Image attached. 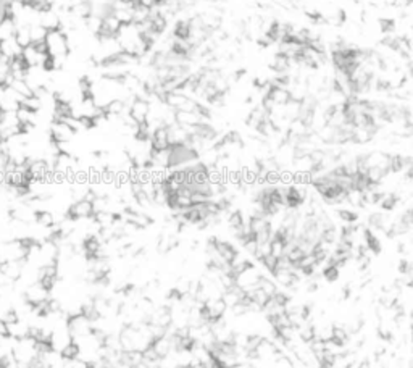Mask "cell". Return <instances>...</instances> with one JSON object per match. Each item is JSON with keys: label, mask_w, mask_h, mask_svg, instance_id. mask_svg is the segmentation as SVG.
<instances>
[{"label": "cell", "mask_w": 413, "mask_h": 368, "mask_svg": "<svg viewBox=\"0 0 413 368\" xmlns=\"http://www.w3.org/2000/svg\"><path fill=\"white\" fill-rule=\"evenodd\" d=\"M36 223L42 228H52L55 225V215L49 212V210H42L36 215Z\"/></svg>", "instance_id": "cell-20"}, {"label": "cell", "mask_w": 413, "mask_h": 368, "mask_svg": "<svg viewBox=\"0 0 413 368\" xmlns=\"http://www.w3.org/2000/svg\"><path fill=\"white\" fill-rule=\"evenodd\" d=\"M208 2H212V4H219L221 0H208Z\"/></svg>", "instance_id": "cell-33"}, {"label": "cell", "mask_w": 413, "mask_h": 368, "mask_svg": "<svg viewBox=\"0 0 413 368\" xmlns=\"http://www.w3.org/2000/svg\"><path fill=\"white\" fill-rule=\"evenodd\" d=\"M0 52L8 57L10 60L13 58H18L21 57V52L23 49L18 46V42L15 41V38H10V39H5V41H0Z\"/></svg>", "instance_id": "cell-9"}, {"label": "cell", "mask_w": 413, "mask_h": 368, "mask_svg": "<svg viewBox=\"0 0 413 368\" xmlns=\"http://www.w3.org/2000/svg\"><path fill=\"white\" fill-rule=\"evenodd\" d=\"M79 354H81V349H79V346L74 343V341H71V343L66 344L60 350V355L63 360H74V358L79 357Z\"/></svg>", "instance_id": "cell-18"}, {"label": "cell", "mask_w": 413, "mask_h": 368, "mask_svg": "<svg viewBox=\"0 0 413 368\" xmlns=\"http://www.w3.org/2000/svg\"><path fill=\"white\" fill-rule=\"evenodd\" d=\"M117 2H131V0H117Z\"/></svg>", "instance_id": "cell-34"}, {"label": "cell", "mask_w": 413, "mask_h": 368, "mask_svg": "<svg viewBox=\"0 0 413 368\" xmlns=\"http://www.w3.org/2000/svg\"><path fill=\"white\" fill-rule=\"evenodd\" d=\"M148 115H151V103L144 99H134L133 103L129 105V117L133 118L137 125L139 123H145Z\"/></svg>", "instance_id": "cell-5"}, {"label": "cell", "mask_w": 413, "mask_h": 368, "mask_svg": "<svg viewBox=\"0 0 413 368\" xmlns=\"http://www.w3.org/2000/svg\"><path fill=\"white\" fill-rule=\"evenodd\" d=\"M121 24H131L133 23V10H113L111 13Z\"/></svg>", "instance_id": "cell-22"}, {"label": "cell", "mask_w": 413, "mask_h": 368, "mask_svg": "<svg viewBox=\"0 0 413 368\" xmlns=\"http://www.w3.org/2000/svg\"><path fill=\"white\" fill-rule=\"evenodd\" d=\"M196 5H197V0H178L179 12L181 10H189V8L196 7Z\"/></svg>", "instance_id": "cell-29"}, {"label": "cell", "mask_w": 413, "mask_h": 368, "mask_svg": "<svg viewBox=\"0 0 413 368\" xmlns=\"http://www.w3.org/2000/svg\"><path fill=\"white\" fill-rule=\"evenodd\" d=\"M228 223H230L231 230L234 228H241L244 225V218H242V213L241 212H233L228 215Z\"/></svg>", "instance_id": "cell-23"}, {"label": "cell", "mask_w": 413, "mask_h": 368, "mask_svg": "<svg viewBox=\"0 0 413 368\" xmlns=\"http://www.w3.org/2000/svg\"><path fill=\"white\" fill-rule=\"evenodd\" d=\"M261 264L265 265V268L268 270V271H271V273H273V271L276 270V264H278V259L276 257H273L271 255V253H268V255H265L261 259Z\"/></svg>", "instance_id": "cell-26"}, {"label": "cell", "mask_w": 413, "mask_h": 368, "mask_svg": "<svg viewBox=\"0 0 413 368\" xmlns=\"http://www.w3.org/2000/svg\"><path fill=\"white\" fill-rule=\"evenodd\" d=\"M7 335V323L0 318V336H5Z\"/></svg>", "instance_id": "cell-31"}, {"label": "cell", "mask_w": 413, "mask_h": 368, "mask_svg": "<svg viewBox=\"0 0 413 368\" xmlns=\"http://www.w3.org/2000/svg\"><path fill=\"white\" fill-rule=\"evenodd\" d=\"M357 368H371V366H370V363H368V362L365 360V362H362V363H358Z\"/></svg>", "instance_id": "cell-32"}, {"label": "cell", "mask_w": 413, "mask_h": 368, "mask_svg": "<svg viewBox=\"0 0 413 368\" xmlns=\"http://www.w3.org/2000/svg\"><path fill=\"white\" fill-rule=\"evenodd\" d=\"M323 276L329 279V281H334V279H337V276H339V268H336L334 265H329L323 270Z\"/></svg>", "instance_id": "cell-28"}, {"label": "cell", "mask_w": 413, "mask_h": 368, "mask_svg": "<svg viewBox=\"0 0 413 368\" xmlns=\"http://www.w3.org/2000/svg\"><path fill=\"white\" fill-rule=\"evenodd\" d=\"M151 147L152 151H165V149L170 147V141H168V128L162 126L157 128L152 136H151Z\"/></svg>", "instance_id": "cell-7"}, {"label": "cell", "mask_w": 413, "mask_h": 368, "mask_svg": "<svg viewBox=\"0 0 413 368\" xmlns=\"http://www.w3.org/2000/svg\"><path fill=\"white\" fill-rule=\"evenodd\" d=\"M66 216L71 218V220H86V218H92L94 216L92 202H87V200H76V202L69 205Z\"/></svg>", "instance_id": "cell-3"}, {"label": "cell", "mask_w": 413, "mask_h": 368, "mask_svg": "<svg viewBox=\"0 0 413 368\" xmlns=\"http://www.w3.org/2000/svg\"><path fill=\"white\" fill-rule=\"evenodd\" d=\"M46 49L49 57H68L69 55V47H68V41L63 31L55 29V31H49L46 36Z\"/></svg>", "instance_id": "cell-1"}, {"label": "cell", "mask_w": 413, "mask_h": 368, "mask_svg": "<svg viewBox=\"0 0 413 368\" xmlns=\"http://www.w3.org/2000/svg\"><path fill=\"white\" fill-rule=\"evenodd\" d=\"M271 86V84H270ZM267 99H270L275 105H286L289 100H291V94H289L287 87L283 86H271L270 92L267 95Z\"/></svg>", "instance_id": "cell-8"}, {"label": "cell", "mask_w": 413, "mask_h": 368, "mask_svg": "<svg viewBox=\"0 0 413 368\" xmlns=\"http://www.w3.org/2000/svg\"><path fill=\"white\" fill-rule=\"evenodd\" d=\"M257 287L260 289V291L265 292L268 297H273V294L278 291V289H276V284H275L273 281H271V279L265 278V276H260V278H258Z\"/></svg>", "instance_id": "cell-21"}, {"label": "cell", "mask_w": 413, "mask_h": 368, "mask_svg": "<svg viewBox=\"0 0 413 368\" xmlns=\"http://www.w3.org/2000/svg\"><path fill=\"white\" fill-rule=\"evenodd\" d=\"M215 247H216V252L219 253V257H221L226 264H230V262L234 259V255H236V249L233 247V245L230 244V242H226V241H219V239H216L215 241Z\"/></svg>", "instance_id": "cell-10"}, {"label": "cell", "mask_w": 413, "mask_h": 368, "mask_svg": "<svg viewBox=\"0 0 413 368\" xmlns=\"http://www.w3.org/2000/svg\"><path fill=\"white\" fill-rule=\"evenodd\" d=\"M74 136V131L63 121H52L50 125V141L54 142H69Z\"/></svg>", "instance_id": "cell-4"}, {"label": "cell", "mask_w": 413, "mask_h": 368, "mask_svg": "<svg viewBox=\"0 0 413 368\" xmlns=\"http://www.w3.org/2000/svg\"><path fill=\"white\" fill-rule=\"evenodd\" d=\"M15 41L18 42L21 49L31 46V38H29V26H16L15 31Z\"/></svg>", "instance_id": "cell-16"}, {"label": "cell", "mask_w": 413, "mask_h": 368, "mask_svg": "<svg viewBox=\"0 0 413 368\" xmlns=\"http://www.w3.org/2000/svg\"><path fill=\"white\" fill-rule=\"evenodd\" d=\"M270 66L275 73H287L289 69V58L283 54H275L270 60Z\"/></svg>", "instance_id": "cell-12"}, {"label": "cell", "mask_w": 413, "mask_h": 368, "mask_svg": "<svg viewBox=\"0 0 413 368\" xmlns=\"http://www.w3.org/2000/svg\"><path fill=\"white\" fill-rule=\"evenodd\" d=\"M7 87H10V89H13L16 94L20 95V97L26 99V97H31V95H34L32 89L28 86V83H26L24 80H12V83L8 84Z\"/></svg>", "instance_id": "cell-13"}, {"label": "cell", "mask_w": 413, "mask_h": 368, "mask_svg": "<svg viewBox=\"0 0 413 368\" xmlns=\"http://www.w3.org/2000/svg\"><path fill=\"white\" fill-rule=\"evenodd\" d=\"M47 29H44L41 24H34L29 26V38H31V44H41L46 41L47 36Z\"/></svg>", "instance_id": "cell-19"}, {"label": "cell", "mask_w": 413, "mask_h": 368, "mask_svg": "<svg viewBox=\"0 0 413 368\" xmlns=\"http://www.w3.org/2000/svg\"><path fill=\"white\" fill-rule=\"evenodd\" d=\"M339 216H341V220H344L346 223H350V225H354L355 222H357V213L355 212H352V210H339Z\"/></svg>", "instance_id": "cell-25"}, {"label": "cell", "mask_w": 413, "mask_h": 368, "mask_svg": "<svg viewBox=\"0 0 413 368\" xmlns=\"http://www.w3.org/2000/svg\"><path fill=\"white\" fill-rule=\"evenodd\" d=\"M346 202H349V205H354V207H365V204H363V191L357 189V188H350L346 192Z\"/></svg>", "instance_id": "cell-17"}, {"label": "cell", "mask_w": 413, "mask_h": 368, "mask_svg": "<svg viewBox=\"0 0 413 368\" xmlns=\"http://www.w3.org/2000/svg\"><path fill=\"white\" fill-rule=\"evenodd\" d=\"M292 165H294V168H295V173H310V171L315 168V165H313V162L310 160V157H309V155L294 157Z\"/></svg>", "instance_id": "cell-14"}, {"label": "cell", "mask_w": 413, "mask_h": 368, "mask_svg": "<svg viewBox=\"0 0 413 368\" xmlns=\"http://www.w3.org/2000/svg\"><path fill=\"white\" fill-rule=\"evenodd\" d=\"M49 289L44 287L39 281L37 283H32L29 284L28 287L23 291V299L24 302H28L29 305H36L39 302H44L49 299Z\"/></svg>", "instance_id": "cell-2"}, {"label": "cell", "mask_w": 413, "mask_h": 368, "mask_svg": "<svg viewBox=\"0 0 413 368\" xmlns=\"http://www.w3.org/2000/svg\"><path fill=\"white\" fill-rule=\"evenodd\" d=\"M39 24L47 31L60 29V13H57L54 8L39 12Z\"/></svg>", "instance_id": "cell-6"}, {"label": "cell", "mask_w": 413, "mask_h": 368, "mask_svg": "<svg viewBox=\"0 0 413 368\" xmlns=\"http://www.w3.org/2000/svg\"><path fill=\"white\" fill-rule=\"evenodd\" d=\"M279 182L284 186H292L294 184V173L287 170H279Z\"/></svg>", "instance_id": "cell-24"}, {"label": "cell", "mask_w": 413, "mask_h": 368, "mask_svg": "<svg viewBox=\"0 0 413 368\" xmlns=\"http://www.w3.org/2000/svg\"><path fill=\"white\" fill-rule=\"evenodd\" d=\"M284 250H286V242L273 233V236H271L270 239V253L276 259H281L284 255Z\"/></svg>", "instance_id": "cell-15"}, {"label": "cell", "mask_w": 413, "mask_h": 368, "mask_svg": "<svg viewBox=\"0 0 413 368\" xmlns=\"http://www.w3.org/2000/svg\"><path fill=\"white\" fill-rule=\"evenodd\" d=\"M155 350V354L163 358L166 355H170L173 352V349H171V344H170V339L168 336H163V338H158V339H154L152 341V344H151Z\"/></svg>", "instance_id": "cell-11"}, {"label": "cell", "mask_w": 413, "mask_h": 368, "mask_svg": "<svg viewBox=\"0 0 413 368\" xmlns=\"http://www.w3.org/2000/svg\"><path fill=\"white\" fill-rule=\"evenodd\" d=\"M210 200V196H207V194H202V192H192L191 194V202H192V205H199V204H207Z\"/></svg>", "instance_id": "cell-27"}, {"label": "cell", "mask_w": 413, "mask_h": 368, "mask_svg": "<svg viewBox=\"0 0 413 368\" xmlns=\"http://www.w3.org/2000/svg\"><path fill=\"white\" fill-rule=\"evenodd\" d=\"M5 18H8V2H2V0H0V23Z\"/></svg>", "instance_id": "cell-30"}]
</instances>
